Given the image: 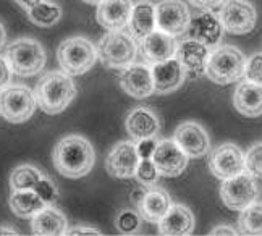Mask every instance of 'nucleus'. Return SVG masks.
Returning a JSON list of instances; mask_svg holds the SVG:
<instances>
[{
	"mask_svg": "<svg viewBox=\"0 0 262 236\" xmlns=\"http://www.w3.org/2000/svg\"><path fill=\"white\" fill-rule=\"evenodd\" d=\"M54 167L62 177L83 178L93 170L96 152L93 144L81 135H67L60 139L52 151Z\"/></svg>",
	"mask_w": 262,
	"mask_h": 236,
	"instance_id": "f257e3e1",
	"label": "nucleus"
},
{
	"mask_svg": "<svg viewBox=\"0 0 262 236\" xmlns=\"http://www.w3.org/2000/svg\"><path fill=\"white\" fill-rule=\"evenodd\" d=\"M76 84L65 71H47L36 84L37 105L47 115H57L72 104L76 97Z\"/></svg>",
	"mask_w": 262,
	"mask_h": 236,
	"instance_id": "f03ea898",
	"label": "nucleus"
},
{
	"mask_svg": "<svg viewBox=\"0 0 262 236\" xmlns=\"http://www.w3.org/2000/svg\"><path fill=\"white\" fill-rule=\"evenodd\" d=\"M245 68L246 57L238 47L217 46L214 50H210L204 75L212 83L225 86L243 78Z\"/></svg>",
	"mask_w": 262,
	"mask_h": 236,
	"instance_id": "7ed1b4c3",
	"label": "nucleus"
},
{
	"mask_svg": "<svg viewBox=\"0 0 262 236\" xmlns=\"http://www.w3.org/2000/svg\"><path fill=\"white\" fill-rule=\"evenodd\" d=\"M5 58L8 60L13 75L28 78L41 73L46 67L47 54L39 40L33 37H19L7 46Z\"/></svg>",
	"mask_w": 262,
	"mask_h": 236,
	"instance_id": "20e7f679",
	"label": "nucleus"
},
{
	"mask_svg": "<svg viewBox=\"0 0 262 236\" xmlns=\"http://www.w3.org/2000/svg\"><path fill=\"white\" fill-rule=\"evenodd\" d=\"M57 60L70 76H81L94 67L97 47L84 36H73L62 40L57 49Z\"/></svg>",
	"mask_w": 262,
	"mask_h": 236,
	"instance_id": "39448f33",
	"label": "nucleus"
},
{
	"mask_svg": "<svg viewBox=\"0 0 262 236\" xmlns=\"http://www.w3.org/2000/svg\"><path fill=\"white\" fill-rule=\"evenodd\" d=\"M97 47V57L107 68L123 70L135 61L138 46L129 33L118 29L108 31L100 37Z\"/></svg>",
	"mask_w": 262,
	"mask_h": 236,
	"instance_id": "423d86ee",
	"label": "nucleus"
},
{
	"mask_svg": "<svg viewBox=\"0 0 262 236\" xmlns=\"http://www.w3.org/2000/svg\"><path fill=\"white\" fill-rule=\"evenodd\" d=\"M36 107V94L26 84H10L0 91V117L10 123L28 121Z\"/></svg>",
	"mask_w": 262,
	"mask_h": 236,
	"instance_id": "0eeeda50",
	"label": "nucleus"
},
{
	"mask_svg": "<svg viewBox=\"0 0 262 236\" xmlns=\"http://www.w3.org/2000/svg\"><path fill=\"white\" fill-rule=\"evenodd\" d=\"M219 18L227 33L243 36L254 29L257 12L249 0H227L220 8Z\"/></svg>",
	"mask_w": 262,
	"mask_h": 236,
	"instance_id": "6e6552de",
	"label": "nucleus"
},
{
	"mask_svg": "<svg viewBox=\"0 0 262 236\" xmlns=\"http://www.w3.org/2000/svg\"><path fill=\"white\" fill-rule=\"evenodd\" d=\"M256 178L249 177L248 173H239L233 178H227L220 184L222 202L231 210H243L249 204H253L257 198Z\"/></svg>",
	"mask_w": 262,
	"mask_h": 236,
	"instance_id": "1a4fd4ad",
	"label": "nucleus"
},
{
	"mask_svg": "<svg viewBox=\"0 0 262 236\" xmlns=\"http://www.w3.org/2000/svg\"><path fill=\"white\" fill-rule=\"evenodd\" d=\"M209 170L219 180L233 178L245 171V152L235 142H224L209 156Z\"/></svg>",
	"mask_w": 262,
	"mask_h": 236,
	"instance_id": "9d476101",
	"label": "nucleus"
},
{
	"mask_svg": "<svg viewBox=\"0 0 262 236\" xmlns=\"http://www.w3.org/2000/svg\"><path fill=\"white\" fill-rule=\"evenodd\" d=\"M191 23V13L183 0H162L156 5V29L170 36L186 33Z\"/></svg>",
	"mask_w": 262,
	"mask_h": 236,
	"instance_id": "9b49d317",
	"label": "nucleus"
},
{
	"mask_svg": "<svg viewBox=\"0 0 262 236\" xmlns=\"http://www.w3.org/2000/svg\"><path fill=\"white\" fill-rule=\"evenodd\" d=\"M150 159L156 163L159 175L167 178L180 177L188 165V156L175 139H157V146Z\"/></svg>",
	"mask_w": 262,
	"mask_h": 236,
	"instance_id": "f8f14e48",
	"label": "nucleus"
},
{
	"mask_svg": "<svg viewBox=\"0 0 262 236\" xmlns=\"http://www.w3.org/2000/svg\"><path fill=\"white\" fill-rule=\"evenodd\" d=\"M139 154L135 141H118L105 159V170L110 177L128 180L135 177Z\"/></svg>",
	"mask_w": 262,
	"mask_h": 236,
	"instance_id": "ddd939ff",
	"label": "nucleus"
},
{
	"mask_svg": "<svg viewBox=\"0 0 262 236\" xmlns=\"http://www.w3.org/2000/svg\"><path fill=\"white\" fill-rule=\"evenodd\" d=\"M118 83L129 97L146 99L154 94L152 68L147 63H131L123 68L118 75Z\"/></svg>",
	"mask_w": 262,
	"mask_h": 236,
	"instance_id": "4468645a",
	"label": "nucleus"
},
{
	"mask_svg": "<svg viewBox=\"0 0 262 236\" xmlns=\"http://www.w3.org/2000/svg\"><path fill=\"white\" fill-rule=\"evenodd\" d=\"M177 144L188 157H203L210 151V139L203 125L196 121H183L173 133Z\"/></svg>",
	"mask_w": 262,
	"mask_h": 236,
	"instance_id": "2eb2a0df",
	"label": "nucleus"
},
{
	"mask_svg": "<svg viewBox=\"0 0 262 236\" xmlns=\"http://www.w3.org/2000/svg\"><path fill=\"white\" fill-rule=\"evenodd\" d=\"M210 54V47L199 42L196 39H186L177 46L175 57L185 70V75L189 78H198L206 73L207 58Z\"/></svg>",
	"mask_w": 262,
	"mask_h": 236,
	"instance_id": "dca6fc26",
	"label": "nucleus"
},
{
	"mask_svg": "<svg viewBox=\"0 0 262 236\" xmlns=\"http://www.w3.org/2000/svg\"><path fill=\"white\" fill-rule=\"evenodd\" d=\"M177 46L178 44L173 36L164 33V31L154 29L143 40H139V54L146 63L156 65L175 57Z\"/></svg>",
	"mask_w": 262,
	"mask_h": 236,
	"instance_id": "f3484780",
	"label": "nucleus"
},
{
	"mask_svg": "<svg viewBox=\"0 0 262 236\" xmlns=\"http://www.w3.org/2000/svg\"><path fill=\"white\" fill-rule=\"evenodd\" d=\"M125 128L131 141L139 142L143 139L156 138L160 131V118L152 109L136 107L129 110L125 120Z\"/></svg>",
	"mask_w": 262,
	"mask_h": 236,
	"instance_id": "a211bd4d",
	"label": "nucleus"
},
{
	"mask_svg": "<svg viewBox=\"0 0 262 236\" xmlns=\"http://www.w3.org/2000/svg\"><path fill=\"white\" fill-rule=\"evenodd\" d=\"M152 78H154V92L160 96L170 94L177 91L185 83L186 75L177 57H172L165 61L152 65Z\"/></svg>",
	"mask_w": 262,
	"mask_h": 236,
	"instance_id": "6ab92c4d",
	"label": "nucleus"
},
{
	"mask_svg": "<svg viewBox=\"0 0 262 236\" xmlns=\"http://www.w3.org/2000/svg\"><path fill=\"white\" fill-rule=\"evenodd\" d=\"M224 26L220 18L212 12H204L194 19L191 18V23L186 29L189 39H196L207 47H217L222 36H224Z\"/></svg>",
	"mask_w": 262,
	"mask_h": 236,
	"instance_id": "aec40b11",
	"label": "nucleus"
},
{
	"mask_svg": "<svg viewBox=\"0 0 262 236\" xmlns=\"http://www.w3.org/2000/svg\"><path fill=\"white\" fill-rule=\"evenodd\" d=\"M133 10L131 0H102L97 5V23L107 31H118L128 25Z\"/></svg>",
	"mask_w": 262,
	"mask_h": 236,
	"instance_id": "412c9836",
	"label": "nucleus"
},
{
	"mask_svg": "<svg viewBox=\"0 0 262 236\" xmlns=\"http://www.w3.org/2000/svg\"><path fill=\"white\" fill-rule=\"evenodd\" d=\"M194 230V215L183 204H172L159 220V233L164 236H186Z\"/></svg>",
	"mask_w": 262,
	"mask_h": 236,
	"instance_id": "4be33fe9",
	"label": "nucleus"
},
{
	"mask_svg": "<svg viewBox=\"0 0 262 236\" xmlns=\"http://www.w3.org/2000/svg\"><path fill=\"white\" fill-rule=\"evenodd\" d=\"M233 107L243 117L256 118L262 115V84L245 79L233 92Z\"/></svg>",
	"mask_w": 262,
	"mask_h": 236,
	"instance_id": "5701e85b",
	"label": "nucleus"
},
{
	"mask_svg": "<svg viewBox=\"0 0 262 236\" xmlns=\"http://www.w3.org/2000/svg\"><path fill=\"white\" fill-rule=\"evenodd\" d=\"M138 212L141 213V217L150 223H159V220L167 213V210L172 206V198L170 194L157 186H149L141 201L136 204Z\"/></svg>",
	"mask_w": 262,
	"mask_h": 236,
	"instance_id": "b1692460",
	"label": "nucleus"
},
{
	"mask_svg": "<svg viewBox=\"0 0 262 236\" xmlns=\"http://www.w3.org/2000/svg\"><path fill=\"white\" fill-rule=\"evenodd\" d=\"M68 228L67 215L54 206H46L31 219V231L37 236H62Z\"/></svg>",
	"mask_w": 262,
	"mask_h": 236,
	"instance_id": "393cba45",
	"label": "nucleus"
},
{
	"mask_svg": "<svg viewBox=\"0 0 262 236\" xmlns=\"http://www.w3.org/2000/svg\"><path fill=\"white\" fill-rule=\"evenodd\" d=\"M128 31L135 40H143L156 29V5L149 0H143L133 5L128 19Z\"/></svg>",
	"mask_w": 262,
	"mask_h": 236,
	"instance_id": "a878e982",
	"label": "nucleus"
},
{
	"mask_svg": "<svg viewBox=\"0 0 262 236\" xmlns=\"http://www.w3.org/2000/svg\"><path fill=\"white\" fill-rule=\"evenodd\" d=\"M10 209L18 219H33L47 204L37 196L34 189H19L10 194Z\"/></svg>",
	"mask_w": 262,
	"mask_h": 236,
	"instance_id": "bb28decb",
	"label": "nucleus"
},
{
	"mask_svg": "<svg viewBox=\"0 0 262 236\" xmlns=\"http://www.w3.org/2000/svg\"><path fill=\"white\" fill-rule=\"evenodd\" d=\"M28 18L33 25L41 28L55 26L62 18V7L50 0H42L28 10Z\"/></svg>",
	"mask_w": 262,
	"mask_h": 236,
	"instance_id": "cd10ccee",
	"label": "nucleus"
},
{
	"mask_svg": "<svg viewBox=\"0 0 262 236\" xmlns=\"http://www.w3.org/2000/svg\"><path fill=\"white\" fill-rule=\"evenodd\" d=\"M238 228L243 234H262V202H253L241 210L238 217Z\"/></svg>",
	"mask_w": 262,
	"mask_h": 236,
	"instance_id": "c85d7f7f",
	"label": "nucleus"
},
{
	"mask_svg": "<svg viewBox=\"0 0 262 236\" xmlns=\"http://www.w3.org/2000/svg\"><path fill=\"white\" fill-rule=\"evenodd\" d=\"M44 175L41 170L33 167V165H18L10 173V188L13 191L19 189H33L36 186V183L41 180Z\"/></svg>",
	"mask_w": 262,
	"mask_h": 236,
	"instance_id": "c756f323",
	"label": "nucleus"
},
{
	"mask_svg": "<svg viewBox=\"0 0 262 236\" xmlns=\"http://www.w3.org/2000/svg\"><path fill=\"white\" fill-rule=\"evenodd\" d=\"M141 213L135 209H123L117 215L115 227L122 234H135L141 228Z\"/></svg>",
	"mask_w": 262,
	"mask_h": 236,
	"instance_id": "7c9ffc66",
	"label": "nucleus"
},
{
	"mask_svg": "<svg viewBox=\"0 0 262 236\" xmlns=\"http://www.w3.org/2000/svg\"><path fill=\"white\" fill-rule=\"evenodd\" d=\"M245 173L253 178H262V142L251 146L245 154Z\"/></svg>",
	"mask_w": 262,
	"mask_h": 236,
	"instance_id": "2f4dec72",
	"label": "nucleus"
},
{
	"mask_svg": "<svg viewBox=\"0 0 262 236\" xmlns=\"http://www.w3.org/2000/svg\"><path fill=\"white\" fill-rule=\"evenodd\" d=\"M135 177L141 184H144V186H152V184L157 183L160 175L152 159H139Z\"/></svg>",
	"mask_w": 262,
	"mask_h": 236,
	"instance_id": "473e14b6",
	"label": "nucleus"
},
{
	"mask_svg": "<svg viewBox=\"0 0 262 236\" xmlns=\"http://www.w3.org/2000/svg\"><path fill=\"white\" fill-rule=\"evenodd\" d=\"M36 192H37V196L41 198L47 206H50V204H54L57 199H58V189H57V184L47 178V177H42L41 180H39L36 183V186L33 188Z\"/></svg>",
	"mask_w": 262,
	"mask_h": 236,
	"instance_id": "72a5a7b5",
	"label": "nucleus"
},
{
	"mask_svg": "<svg viewBox=\"0 0 262 236\" xmlns=\"http://www.w3.org/2000/svg\"><path fill=\"white\" fill-rule=\"evenodd\" d=\"M245 79L251 81V83L262 84V54H254L246 60V68H245Z\"/></svg>",
	"mask_w": 262,
	"mask_h": 236,
	"instance_id": "f704fd0d",
	"label": "nucleus"
},
{
	"mask_svg": "<svg viewBox=\"0 0 262 236\" xmlns=\"http://www.w3.org/2000/svg\"><path fill=\"white\" fill-rule=\"evenodd\" d=\"M12 76L13 71L10 68L8 60L0 55V91H4L7 86L12 84Z\"/></svg>",
	"mask_w": 262,
	"mask_h": 236,
	"instance_id": "c9c22d12",
	"label": "nucleus"
},
{
	"mask_svg": "<svg viewBox=\"0 0 262 236\" xmlns=\"http://www.w3.org/2000/svg\"><path fill=\"white\" fill-rule=\"evenodd\" d=\"M156 146H157V138H149V139L139 141L136 144L139 159H150V157H152Z\"/></svg>",
	"mask_w": 262,
	"mask_h": 236,
	"instance_id": "e433bc0d",
	"label": "nucleus"
},
{
	"mask_svg": "<svg viewBox=\"0 0 262 236\" xmlns=\"http://www.w3.org/2000/svg\"><path fill=\"white\" fill-rule=\"evenodd\" d=\"M68 236H79V234H86V236H102L99 230H96L94 227H91V225H76V227L70 228L67 231Z\"/></svg>",
	"mask_w": 262,
	"mask_h": 236,
	"instance_id": "4c0bfd02",
	"label": "nucleus"
},
{
	"mask_svg": "<svg viewBox=\"0 0 262 236\" xmlns=\"http://www.w3.org/2000/svg\"><path fill=\"white\" fill-rule=\"evenodd\" d=\"M189 2L198 10H203V12H212L214 8L222 5L224 0H189Z\"/></svg>",
	"mask_w": 262,
	"mask_h": 236,
	"instance_id": "58836bf2",
	"label": "nucleus"
},
{
	"mask_svg": "<svg viewBox=\"0 0 262 236\" xmlns=\"http://www.w3.org/2000/svg\"><path fill=\"white\" fill-rule=\"evenodd\" d=\"M239 231H236L233 227H230V225H217V227L210 231V236H224V234H228V236H235L238 234Z\"/></svg>",
	"mask_w": 262,
	"mask_h": 236,
	"instance_id": "ea45409f",
	"label": "nucleus"
},
{
	"mask_svg": "<svg viewBox=\"0 0 262 236\" xmlns=\"http://www.w3.org/2000/svg\"><path fill=\"white\" fill-rule=\"evenodd\" d=\"M15 2H16L19 7H23V8L26 10V12H28L29 8H33V7L37 5L39 2H42V0H15Z\"/></svg>",
	"mask_w": 262,
	"mask_h": 236,
	"instance_id": "a19ab883",
	"label": "nucleus"
},
{
	"mask_svg": "<svg viewBox=\"0 0 262 236\" xmlns=\"http://www.w3.org/2000/svg\"><path fill=\"white\" fill-rule=\"evenodd\" d=\"M19 231H16L13 227H10V225H4V227H0V236H18Z\"/></svg>",
	"mask_w": 262,
	"mask_h": 236,
	"instance_id": "79ce46f5",
	"label": "nucleus"
},
{
	"mask_svg": "<svg viewBox=\"0 0 262 236\" xmlns=\"http://www.w3.org/2000/svg\"><path fill=\"white\" fill-rule=\"evenodd\" d=\"M144 191H146V188H138V189H135L133 192H131V201H133L135 204H138L139 201H141V198H143V194H144Z\"/></svg>",
	"mask_w": 262,
	"mask_h": 236,
	"instance_id": "37998d69",
	"label": "nucleus"
},
{
	"mask_svg": "<svg viewBox=\"0 0 262 236\" xmlns=\"http://www.w3.org/2000/svg\"><path fill=\"white\" fill-rule=\"evenodd\" d=\"M5 39H7V33H5V28H4L2 22H0V49L4 47V44H5Z\"/></svg>",
	"mask_w": 262,
	"mask_h": 236,
	"instance_id": "c03bdc74",
	"label": "nucleus"
},
{
	"mask_svg": "<svg viewBox=\"0 0 262 236\" xmlns=\"http://www.w3.org/2000/svg\"><path fill=\"white\" fill-rule=\"evenodd\" d=\"M84 4H89V5H99L102 0H83Z\"/></svg>",
	"mask_w": 262,
	"mask_h": 236,
	"instance_id": "a18cd8bd",
	"label": "nucleus"
}]
</instances>
